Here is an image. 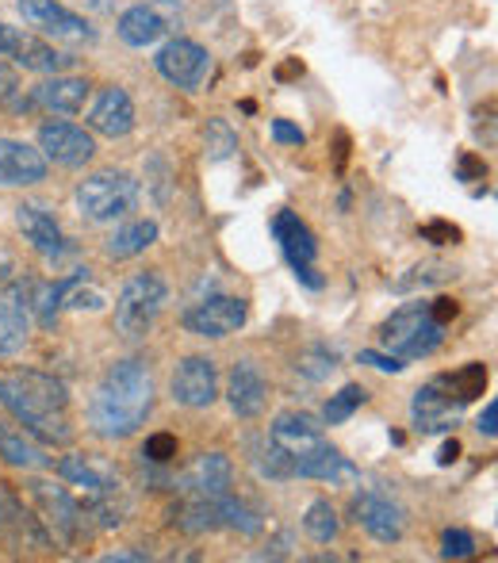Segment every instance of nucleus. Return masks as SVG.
Here are the masks:
<instances>
[{
	"instance_id": "1",
	"label": "nucleus",
	"mask_w": 498,
	"mask_h": 563,
	"mask_svg": "<svg viewBox=\"0 0 498 563\" xmlns=\"http://www.w3.org/2000/svg\"><path fill=\"white\" fill-rule=\"evenodd\" d=\"M154 376L142 361L123 356L108 364L89 399V430L104 441H126L146 426L154 410Z\"/></svg>"
},
{
	"instance_id": "2",
	"label": "nucleus",
	"mask_w": 498,
	"mask_h": 563,
	"mask_svg": "<svg viewBox=\"0 0 498 563\" xmlns=\"http://www.w3.org/2000/svg\"><path fill=\"white\" fill-rule=\"evenodd\" d=\"M0 407L12 415L15 426L31 433L38 445H69V387L58 376L38 368H20L0 376Z\"/></svg>"
},
{
	"instance_id": "3",
	"label": "nucleus",
	"mask_w": 498,
	"mask_h": 563,
	"mask_svg": "<svg viewBox=\"0 0 498 563\" xmlns=\"http://www.w3.org/2000/svg\"><path fill=\"white\" fill-rule=\"evenodd\" d=\"M265 438L268 445L280 452L284 467H288V479H322L330 487L357 479L353 460L330 445L322 426L311 415H303V410H280Z\"/></svg>"
},
{
	"instance_id": "4",
	"label": "nucleus",
	"mask_w": 498,
	"mask_h": 563,
	"mask_svg": "<svg viewBox=\"0 0 498 563\" xmlns=\"http://www.w3.org/2000/svg\"><path fill=\"white\" fill-rule=\"evenodd\" d=\"M461 314L456 299H422L391 311V319L379 327V341L391 349L399 361H422L445 345V327Z\"/></svg>"
},
{
	"instance_id": "5",
	"label": "nucleus",
	"mask_w": 498,
	"mask_h": 563,
	"mask_svg": "<svg viewBox=\"0 0 498 563\" xmlns=\"http://www.w3.org/2000/svg\"><path fill=\"white\" fill-rule=\"evenodd\" d=\"M74 200L89 223H120L139 203V180L123 169H100L77 185Z\"/></svg>"
},
{
	"instance_id": "6",
	"label": "nucleus",
	"mask_w": 498,
	"mask_h": 563,
	"mask_svg": "<svg viewBox=\"0 0 498 563\" xmlns=\"http://www.w3.org/2000/svg\"><path fill=\"white\" fill-rule=\"evenodd\" d=\"M169 303V284L157 273H139L123 284L115 296V334L126 341H142L154 330L157 314Z\"/></svg>"
},
{
	"instance_id": "7",
	"label": "nucleus",
	"mask_w": 498,
	"mask_h": 563,
	"mask_svg": "<svg viewBox=\"0 0 498 563\" xmlns=\"http://www.w3.org/2000/svg\"><path fill=\"white\" fill-rule=\"evenodd\" d=\"M273 238H276V245H280L288 268L296 273V280L303 284V288L319 291L327 280H322V273H319V238H314V230L307 227L296 211L284 208L273 216Z\"/></svg>"
},
{
	"instance_id": "8",
	"label": "nucleus",
	"mask_w": 498,
	"mask_h": 563,
	"mask_svg": "<svg viewBox=\"0 0 498 563\" xmlns=\"http://www.w3.org/2000/svg\"><path fill=\"white\" fill-rule=\"evenodd\" d=\"M185 23V4L180 0H142V4L126 8L115 23V35L126 46L142 51V46H154L162 38L177 35V27Z\"/></svg>"
},
{
	"instance_id": "9",
	"label": "nucleus",
	"mask_w": 498,
	"mask_h": 563,
	"mask_svg": "<svg viewBox=\"0 0 498 563\" xmlns=\"http://www.w3.org/2000/svg\"><path fill=\"white\" fill-rule=\"evenodd\" d=\"M23 23L35 27L38 35L54 38V43L69 46H92L97 43V27L85 15H77L74 8H66L62 0H15Z\"/></svg>"
},
{
	"instance_id": "10",
	"label": "nucleus",
	"mask_w": 498,
	"mask_h": 563,
	"mask_svg": "<svg viewBox=\"0 0 498 563\" xmlns=\"http://www.w3.org/2000/svg\"><path fill=\"white\" fill-rule=\"evenodd\" d=\"M250 319V303L239 296H208L200 303L185 307L180 314V327L196 338H208V341H223L231 334H239Z\"/></svg>"
},
{
	"instance_id": "11",
	"label": "nucleus",
	"mask_w": 498,
	"mask_h": 563,
	"mask_svg": "<svg viewBox=\"0 0 498 563\" xmlns=\"http://www.w3.org/2000/svg\"><path fill=\"white\" fill-rule=\"evenodd\" d=\"M154 66L169 85H177V89H185V92H200V85L208 81V74H211V54H208V46L192 43V38L173 35L157 46Z\"/></svg>"
},
{
	"instance_id": "12",
	"label": "nucleus",
	"mask_w": 498,
	"mask_h": 563,
	"mask_svg": "<svg viewBox=\"0 0 498 563\" xmlns=\"http://www.w3.org/2000/svg\"><path fill=\"white\" fill-rule=\"evenodd\" d=\"M35 142L46 162L62 165V169H85V165L97 157V139H92V131L69 123V119H46V123H38Z\"/></svg>"
},
{
	"instance_id": "13",
	"label": "nucleus",
	"mask_w": 498,
	"mask_h": 563,
	"mask_svg": "<svg viewBox=\"0 0 498 563\" xmlns=\"http://www.w3.org/2000/svg\"><path fill=\"white\" fill-rule=\"evenodd\" d=\"M464 418V402L449 391L445 384L430 379L425 387H418L414 399H410V426L418 433H453Z\"/></svg>"
},
{
	"instance_id": "14",
	"label": "nucleus",
	"mask_w": 498,
	"mask_h": 563,
	"mask_svg": "<svg viewBox=\"0 0 498 563\" xmlns=\"http://www.w3.org/2000/svg\"><path fill=\"white\" fill-rule=\"evenodd\" d=\"M92 85L85 77L69 74H51L46 81H38L35 89H27V97L20 100V112H51V115H77L85 112Z\"/></svg>"
},
{
	"instance_id": "15",
	"label": "nucleus",
	"mask_w": 498,
	"mask_h": 563,
	"mask_svg": "<svg viewBox=\"0 0 498 563\" xmlns=\"http://www.w3.org/2000/svg\"><path fill=\"white\" fill-rule=\"evenodd\" d=\"M58 475L69 483V487H81L92 503L123 495V483H120L115 464H112V460H104V456H92V452H69V456H62L58 460Z\"/></svg>"
},
{
	"instance_id": "16",
	"label": "nucleus",
	"mask_w": 498,
	"mask_h": 563,
	"mask_svg": "<svg viewBox=\"0 0 498 563\" xmlns=\"http://www.w3.org/2000/svg\"><path fill=\"white\" fill-rule=\"evenodd\" d=\"M173 402L188 410H208L219 399V368L211 356H185L169 379Z\"/></svg>"
},
{
	"instance_id": "17",
	"label": "nucleus",
	"mask_w": 498,
	"mask_h": 563,
	"mask_svg": "<svg viewBox=\"0 0 498 563\" xmlns=\"http://www.w3.org/2000/svg\"><path fill=\"white\" fill-rule=\"evenodd\" d=\"M350 514L379 544H399L402 533H407V514H402V506L395 503V498L379 495V490H361V495H353Z\"/></svg>"
},
{
	"instance_id": "18",
	"label": "nucleus",
	"mask_w": 498,
	"mask_h": 563,
	"mask_svg": "<svg viewBox=\"0 0 498 563\" xmlns=\"http://www.w3.org/2000/svg\"><path fill=\"white\" fill-rule=\"evenodd\" d=\"M15 227L27 238V245L46 261H66L74 253V242L66 238L58 219L43 208V203H20L15 208Z\"/></svg>"
},
{
	"instance_id": "19",
	"label": "nucleus",
	"mask_w": 498,
	"mask_h": 563,
	"mask_svg": "<svg viewBox=\"0 0 498 563\" xmlns=\"http://www.w3.org/2000/svg\"><path fill=\"white\" fill-rule=\"evenodd\" d=\"M31 487V503L38 506V514H43V521L51 526V533L58 537L62 544H74L77 533H81V506L69 498L66 487H54V483L46 479H35L27 483Z\"/></svg>"
},
{
	"instance_id": "20",
	"label": "nucleus",
	"mask_w": 498,
	"mask_h": 563,
	"mask_svg": "<svg viewBox=\"0 0 498 563\" xmlns=\"http://www.w3.org/2000/svg\"><path fill=\"white\" fill-rule=\"evenodd\" d=\"M46 173H51V162L43 157V150L0 134V188L43 185Z\"/></svg>"
},
{
	"instance_id": "21",
	"label": "nucleus",
	"mask_w": 498,
	"mask_h": 563,
	"mask_svg": "<svg viewBox=\"0 0 498 563\" xmlns=\"http://www.w3.org/2000/svg\"><path fill=\"white\" fill-rule=\"evenodd\" d=\"M31 338V307H27V284L8 280L0 288V361L15 356Z\"/></svg>"
},
{
	"instance_id": "22",
	"label": "nucleus",
	"mask_w": 498,
	"mask_h": 563,
	"mask_svg": "<svg viewBox=\"0 0 498 563\" xmlns=\"http://www.w3.org/2000/svg\"><path fill=\"white\" fill-rule=\"evenodd\" d=\"M234 467L223 452H203L180 475V498H219L231 490Z\"/></svg>"
},
{
	"instance_id": "23",
	"label": "nucleus",
	"mask_w": 498,
	"mask_h": 563,
	"mask_svg": "<svg viewBox=\"0 0 498 563\" xmlns=\"http://www.w3.org/2000/svg\"><path fill=\"white\" fill-rule=\"evenodd\" d=\"M226 402H231L234 415L246 418V422L265 415L268 384H265V372L253 361H234L231 376H226Z\"/></svg>"
},
{
	"instance_id": "24",
	"label": "nucleus",
	"mask_w": 498,
	"mask_h": 563,
	"mask_svg": "<svg viewBox=\"0 0 498 563\" xmlns=\"http://www.w3.org/2000/svg\"><path fill=\"white\" fill-rule=\"evenodd\" d=\"M8 58L15 62L20 69H31V74H69L74 69V54L58 51L54 43H46V38L38 35H27V31H15L12 35V46H8Z\"/></svg>"
},
{
	"instance_id": "25",
	"label": "nucleus",
	"mask_w": 498,
	"mask_h": 563,
	"mask_svg": "<svg viewBox=\"0 0 498 563\" xmlns=\"http://www.w3.org/2000/svg\"><path fill=\"white\" fill-rule=\"evenodd\" d=\"M89 131L104 139H126L134 131V100L120 85L100 89V97L89 108Z\"/></svg>"
},
{
	"instance_id": "26",
	"label": "nucleus",
	"mask_w": 498,
	"mask_h": 563,
	"mask_svg": "<svg viewBox=\"0 0 498 563\" xmlns=\"http://www.w3.org/2000/svg\"><path fill=\"white\" fill-rule=\"evenodd\" d=\"M0 460L12 467H23V472H43V467L54 464L46 456V445H38L23 426L4 422V418H0Z\"/></svg>"
},
{
	"instance_id": "27",
	"label": "nucleus",
	"mask_w": 498,
	"mask_h": 563,
	"mask_svg": "<svg viewBox=\"0 0 498 563\" xmlns=\"http://www.w3.org/2000/svg\"><path fill=\"white\" fill-rule=\"evenodd\" d=\"M157 234H162V230H157L154 219H134V223H123L112 238H108L104 253L112 261H131V257H139V253H146L150 245L157 242Z\"/></svg>"
},
{
	"instance_id": "28",
	"label": "nucleus",
	"mask_w": 498,
	"mask_h": 563,
	"mask_svg": "<svg viewBox=\"0 0 498 563\" xmlns=\"http://www.w3.org/2000/svg\"><path fill=\"white\" fill-rule=\"evenodd\" d=\"M487 379H491V372H487V364L484 361H472V364H464V368H456V372H449V376H441V384L449 387V391L456 395V399L468 407L472 399H479V395L487 391Z\"/></svg>"
},
{
	"instance_id": "29",
	"label": "nucleus",
	"mask_w": 498,
	"mask_h": 563,
	"mask_svg": "<svg viewBox=\"0 0 498 563\" xmlns=\"http://www.w3.org/2000/svg\"><path fill=\"white\" fill-rule=\"evenodd\" d=\"M303 533L311 537L314 544H334L337 541V533H342V518H337V510L327 503V498H314V503L307 506Z\"/></svg>"
},
{
	"instance_id": "30",
	"label": "nucleus",
	"mask_w": 498,
	"mask_h": 563,
	"mask_svg": "<svg viewBox=\"0 0 498 563\" xmlns=\"http://www.w3.org/2000/svg\"><path fill=\"white\" fill-rule=\"evenodd\" d=\"M368 402V391L361 384H345L337 395H330L327 407H322V422L327 426H345L361 407Z\"/></svg>"
},
{
	"instance_id": "31",
	"label": "nucleus",
	"mask_w": 498,
	"mask_h": 563,
	"mask_svg": "<svg viewBox=\"0 0 498 563\" xmlns=\"http://www.w3.org/2000/svg\"><path fill=\"white\" fill-rule=\"evenodd\" d=\"M203 146H208V157L211 162H223V157H231L234 150H239V134H234V126L226 123V119H208V126H203Z\"/></svg>"
},
{
	"instance_id": "32",
	"label": "nucleus",
	"mask_w": 498,
	"mask_h": 563,
	"mask_svg": "<svg viewBox=\"0 0 498 563\" xmlns=\"http://www.w3.org/2000/svg\"><path fill=\"white\" fill-rule=\"evenodd\" d=\"M296 368L303 372L307 379H327L330 372L337 368V353L327 345H314V349H307V353H299Z\"/></svg>"
},
{
	"instance_id": "33",
	"label": "nucleus",
	"mask_w": 498,
	"mask_h": 563,
	"mask_svg": "<svg viewBox=\"0 0 498 563\" xmlns=\"http://www.w3.org/2000/svg\"><path fill=\"white\" fill-rule=\"evenodd\" d=\"M441 556L445 560L476 556V537H472L468 529H445V533H441Z\"/></svg>"
},
{
	"instance_id": "34",
	"label": "nucleus",
	"mask_w": 498,
	"mask_h": 563,
	"mask_svg": "<svg viewBox=\"0 0 498 563\" xmlns=\"http://www.w3.org/2000/svg\"><path fill=\"white\" fill-rule=\"evenodd\" d=\"M173 456H177V438L173 433H154L142 445V460H150V464H169Z\"/></svg>"
},
{
	"instance_id": "35",
	"label": "nucleus",
	"mask_w": 498,
	"mask_h": 563,
	"mask_svg": "<svg viewBox=\"0 0 498 563\" xmlns=\"http://www.w3.org/2000/svg\"><path fill=\"white\" fill-rule=\"evenodd\" d=\"M20 100H23L20 74H15V66H4V62H0V104H8V108L20 112Z\"/></svg>"
},
{
	"instance_id": "36",
	"label": "nucleus",
	"mask_w": 498,
	"mask_h": 563,
	"mask_svg": "<svg viewBox=\"0 0 498 563\" xmlns=\"http://www.w3.org/2000/svg\"><path fill=\"white\" fill-rule=\"evenodd\" d=\"M361 364H373L376 372H391V376H399L402 368H407V361H399V356H387V353H376V349H361Z\"/></svg>"
},
{
	"instance_id": "37",
	"label": "nucleus",
	"mask_w": 498,
	"mask_h": 563,
	"mask_svg": "<svg viewBox=\"0 0 498 563\" xmlns=\"http://www.w3.org/2000/svg\"><path fill=\"white\" fill-rule=\"evenodd\" d=\"M273 139L280 142V146H303L307 134L299 131V126H291L288 119H273Z\"/></svg>"
},
{
	"instance_id": "38",
	"label": "nucleus",
	"mask_w": 498,
	"mask_h": 563,
	"mask_svg": "<svg viewBox=\"0 0 498 563\" xmlns=\"http://www.w3.org/2000/svg\"><path fill=\"white\" fill-rule=\"evenodd\" d=\"M479 433H484V438H495L498 433V399H487L484 415H479Z\"/></svg>"
},
{
	"instance_id": "39",
	"label": "nucleus",
	"mask_w": 498,
	"mask_h": 563,
	"mask_svg": "<svg viewBox=\"0 0 498 563\" xmlns=\"http://www.w3.org/2000/svg\"><path fill=\"white\" fill-rule=\"evenodd\" d=\"M422 234H425V238H445V242H456V238H461V230H456V227H445V223H430V227L422 230ZM445 242H441V245H445Z\"/></svg>"
},
{
	"instance_id": "40",
	"label": "nucleus",
	"mask_w": 498,
	"mask_h": 563,
	"mask_svg": "<svg viewBox=\"0 0 498 563\" xmlns=\"http://www.w3.org/2000/svg\"><path fill=\"white\" fill-rule=\"evenodd\" d=\"M456 456H461V445H456V441H445L441 452H438V464L449 467V464H456Z\"/></svg>"
},
{
	"instance_id": "41",
	"label": "nucleus",
	"mask_w": 498,
	"mask_h": 563,
	"mask_svg": "<svg viewBox=\"0 0 498 563\" xmlns=\"http://www.w3.org/2000/svg\"><path fill=\"white\" fill-rule=\"evenodd\" d=\"M12 276H15V261L8 257L4 250H0V288H4V284L12 280Z\"/></svg>"
},
{
	"instance_id": "42",
	"label": "nucleus",
	"mask_w": 498,
	"mask_h": 563,
	"mask_svg": "<svg viewBox=\"0 0 498 563\" xmlns=\"http://www.w3.org/2000/svg\"><path fill=\"white\" fill-rule=\"evenodd\" d=\"M12 35H15V27H8V23H0V58H4L8 46H12Z\"/></svg>"
},
{
	"instance_id": "43",
	"label": "nucleus",
	"mask_w": 498,
	"mask_h": 563,
	"mask_svg": "<svg viewBox=\"0 0 498 563\" xmlns=\"http://www.w3.org/2000/svg\"><path fill=\"white\" fill-rule=\"evenodd\" d=\"M108 563H115V560H146V552H108V556H104Z\"/></svg>"
}]
</instances>
